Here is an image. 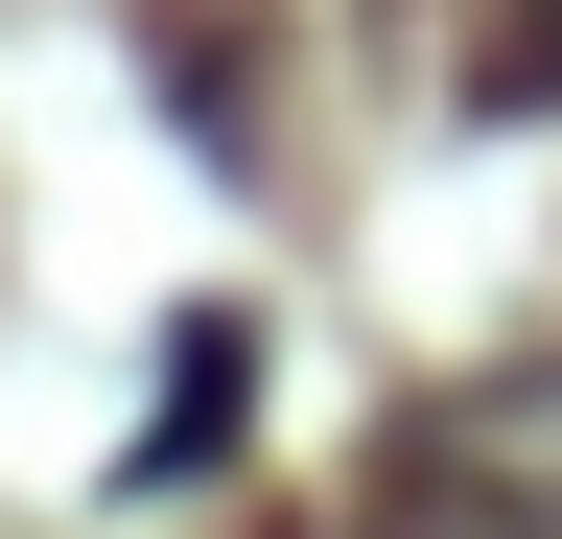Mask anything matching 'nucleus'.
<instances>
[{
	"mask_svg": "<svg viewBox=\"0 0 562 539\" xmlns=\"http://www.w3.org/2000/svg\"><path fill=\"white\" fill-rule=\"evenodd\" d=\"M235 375H258V328H235V305H211V328H188V352H165V423H140V446H117V469H140V493H165V469H211V446H235Z\"/></svg>",
	"mask_w": 562,
	"mask_h": 539,
	"instance_id": "f257e3e1",
	"label": "nucleus"
}]
</instances>
